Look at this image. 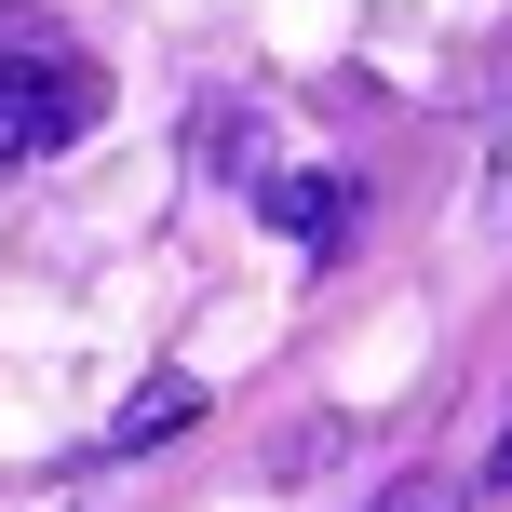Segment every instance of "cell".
<instances>
[{
    "label": "cell",
    "instance_id": "cell-1",
    "mask_svg": "<svg viewBox=\"0 0 512 512\" xmlns=\"http://www.w3.org/2000/svg\"><path fill=\"white\" fill-rule=\"evenodd\" d=\"M95 108H108V81H95V54H81L68 27L54 14H0V176L81 149Z\"/></svg>",
    "mask_w": 512,
    "mask_h": 512
},
{
    "label": "cell",
    "instance_id": "cell-2",
    "mask_svg": "<svg viewBox=\"0 0 512 512\" xmlns=\"http://www.w3.org/2000/svg\"><path fill=\"white\" fill-rule=\"evenodd\" d=\"M256 203H270V230L283 243H351V176H256Z\"/></svg>",
    "mask_w": 512,
    "mask_h": 512
},
{
    "label": "cell",
    "instance_id": "cell-3",
    "mask_svg": "<svg viewBox=\"0 0 512 512\" xmlns=\"http://www.w3.org/2000/svg\"><path fill=\"white\" fill-rule=\"evenodd\" d=\"M189 418H203V378H149L122 418H108V459H149V445H176Z\"/></svg>",
    "mask_w": 512,
    "mask_h": 512
},
{
    "label": "cell",
    "instance_id": "cell-4",
    "mask_svg": "<svg viewBox=\"0 0 512 512\" xmlns=\"http://www.w3.org/2000/svg\"><path fill=\"white\" fill-rule=\"evenodd\" d=\"M364 512H459V486H445V472H405V486H378Z\"/></svg>",
    "mask_w": 512,
    "mask_h": 512
},
{
    "label": "cell",
    "instance_id": "cell-5",
    "mask_svg": "<svg viewBox=\"0 0 512 512\" xmlns=\"http://www.w3.org/2000/svg\"><path fill=\"white\" fill-rule=\"evenodd\" d=\"M486 230H512V108H499V135H486Z\"/></svg>",
    "mask_w": 512,
    "mask_h": 512
},
{
    "label": "cell",
    "instance_id": "cell-6",
    "mask_svg": "<svg viewBox=\"0 0 512 512\" xmlns=\"http://www.w3.org/2000/svg\"><path fill=\"white\" fill-rule=\"evenodd\" d=\"M486 472H499V486H512V432H499V459H486Z\"/></svg>",
    "mask_w": 512,
    "mask_h": 512
}]
</instances>
